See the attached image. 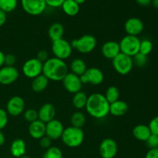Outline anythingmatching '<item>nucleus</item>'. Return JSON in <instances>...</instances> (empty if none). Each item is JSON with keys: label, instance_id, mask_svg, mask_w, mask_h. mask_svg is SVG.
I'll return each mask as SVG.
<instances>
[{"label": "nucleus", "instance_id": "nucleus-1", "mask_svg": "<svg viewBox=\"0 0 158 158\" xmlns=\"http://www.w3.org/2000/svg\"><path fill=\"white\" fill-rule=\"evenodd\" d=\"M86 110L89 116L97 120L107 117L110 114V103L103 94L95 93L88 97Z\"/></svg>", "mask_w": 158, "mask_h": 158}, {"label": "nucleus", "instance_id": "nucleus-2", "mask_svg": "<svg viewBox=\"0 0 158 158\" xmlns=\"http://www.w3.org/2000/svg\"><path fill=\"white\" fill-rule=\"evenodd\" d=\"M69 73V68L64 60L51 57L43 63V74L49 80L60 82Z\"/></svg>", "mask_w": 158, "mask_h": 158}, {"label": "nucleus", "instance_id": "nucleus-3", "mask_svg": "<svg viewBox=\"0 0 158 158\" xmlns=\"http://www.w3.org/2000/svg\"><path fill=\"white\" fill-rule=\"evenodd\" d=\"M84 137V132L82 128L70 126L65 128L61 137V140L68 148H76L83 143Z\"/></svg>", "mask_w": 158, "mask_h": 158}, {"label": "nucleus", "instance_id": "nucleus-4", "mask_svg": "<svg viewBox=\"0 0 158 158\" xmlns=\"http://www.w3.org/2000/svg\"><path fill=\"white\" fill-rule=\"evenodd\" d=\"M73 49L83 54L90 53L97 47V41L95 36L89 34L82 35L79 39H76L71 42Z\"/></svg>", "mask_w": 158, "mask_h": 158}, {"label": "nucleus", "instance_id": "nucleus-5", "mask_svg": "<svg viewBox=\"0 0 158 158\" xmlns=\"http://www.w3.org/2000/svg\"><path fill=\"white\" fill-rule=\"evenodd\" d=\"M119 44L120 52L133 58L140 50V40L138 36L126 35L122 38Z\"/></svg>", "mask_w": 158, "mask_h": 158}, {"label": "nucleus", "instance_id": "nucleus-6", "mask_svg": "<svg viewBox=\"0 0 158 158\" xmlns=\"http://www.w3.org/2000/svg\"><path fill=\"white\" fill-rule=\"evenodd\" d=\"M51 49L54 57L65 61L71 56L73 49L71 43L63 38L52 42Z\"/></svg>", "mask_w": 158, "mask_h": 158}, {"label": "nucleus", "instance_id": "nucleus-7", "mask_svg": "<svg viewBox=\"0 0 158 158\" xmlns=\"http://www.w3.org/2000/svg\"><path fill=\"white\" fill-rule=\"evenodd\" d=\"M134 61L131 56L120 52L112 60V66L116 72L120 75L126 76L131 72L134 67Z\"/></svg>", "mask_w": 158, "mask_h": 158}, {"label": "nucleus", "instance_id": "nucleus-8", "mask_svg": "<svg viewBox=\"0 0 158 158\" xmlns=\"http://www.w3.org/2000/svg\"><path fill=\"white\" fill-rule=\"evenodd\" d=\"M43 63L36 58H31L26 60L23 65L22 71L26 77L33 80L43 73Z\"/></svg>", "mask_w": 158, "mask_h": 158}, {"label": "nucleus", "instance_id": "nucleus-9", "mask_svg": "<svg viewBox=\"0 0 158 158\" xmlns=\"http://www.w3.org/2000/svg\"><path fill=\"white\" fill-rule=\"evenodd\" d=\"M80 77L83 84H91L93 86L100 85L104 80L103 73L97 67L87 68L85 73Z\"/></svg>", "mask_w": 158, "mask_h": 158}, {"label": "nucleus", "instance_id": "nucleus-10", "mask_svg": "<svg viewBox=\"0 0 158 158\" xmlns=\"http://www.w3.org/2000/svg\"><path fill=\"white\" fill-rule=\"evenodd\" d=\"M23 10L30 15H40L46 10V3L45 0H21Z\"/></svg>", "mask_w": 158, "mask_h": 158}, {"label": "nucleus", "instance_id": "nucleus-11", "mask_svg": "<svg viewBox=\"0 0 158 158\" xmlns=\"http://www.w3.org/2000/svg\"><path fill=\"white\" fill-rule=\"evenodd\" d=\"M118 145L115 140L105 138L101 141L99 148V152L102 158H114L117 154Z\"/></svg>", "mask_w": 158, "mask_h": 158}, {"label": "nucleus", "instance_id": "nucleus-12", "mask_svg": "<svg viewBox=\"0 0 158 158\" xmlns=\"http://www.w3.org/2000/svg\"><path fill=\"white\" fill-rule=\"evenodd\" d=\"M62 83L65 89L72 94H75L79 91H81L83 86L80 77L71 72L66 74V77L62 80Z\"/></svg>", "mask_w": 158, "mask_h": 158}, {"label": "nucleus", "instance_id": "nucleus-13", "mask_svg": "<svg viewBox=\"0 0 158 158\" xmlns=\"http://www.w3.org/2000/svg\"><path fill=\"white\" fill-rule=\"evenodd\" d=\"M25 101L19 96L11 97L6 104V112L12 117H18L25 111Z\"/></svg>", "mask_w": 158, "mask_h": 158}, {"label": "nucleus", "instance_id": "nucleus-14", "mask_svg": "<svg viewBox=\"0 0 158 158\" xmlns=\"http://www.w3.org/2000/svg\"><path fill=\"white\" fill-rule=\"evenodd\" d=\"M64 126L60 120L53 119L46 123V136L52 140L61 139L64 131Z\"/></svg>", "mask_w": 158, "mask_h": 158}, {"label": "nucleus", "instance_id": "nucleus-15", "mask_svg": "<svg viewBox=\"0 0 158 158\" xmlns=\"http://www.w3.org/2000/svg\"><path fill=\"white\" fill-rule=\"evenodd\" d=\"M19 77V73L15 66H3L0 68V84H12L18 80Z\"/></svg>", "mask_w": 158, "mask_h": 158}, {"label": "nucleus", "instance_id": "nucleus-16", "mask_svg": "<svg viewBox=\"0 0 158 158\" xmlns=\"http://www.w3.org/2000/svg\"><path fill=\"white\" fill-rule=\"evenodd\" d=\"M143 29L144 24L143 21L137 17H131L124 23V30L127 35L138 36L143 32Z\"/></svg>", "mask_w": 158, "mask_h": 158}, {"label": "nucleus", "instance_id": "nucleus-17", "mask_svg": "<svg viewBox=\"0 0 158 158\" xmlns=\"http://www.w3.org/2000/svg\"><path fill=\"white\" fill-rule=\"evenodd\" d=\"M101 52L105 58L113 60L120 53V44L118 42L113 41V40L106 42L102 46Z\"/></svg>", "mask_w": 158, "mask_h": 158}, {"label": "nucleus", "instance_id": "nucleus-18", "mask_svg": "<svg viewBox=\"0 0 158 158\" xmlns=\"http://www.w3.org/2000/svg\"><path fill=\"white\" fill-rule=\"evenodd\" d=\"M56 108L52 103H45L38 110V120H41L45 123L51 121L55 119L56 117Z\"/></svg>", "mask_w": 158, "mask_h": 158}, {"label": "nucleus", "instance_id": "nucleus-19", "mask_svg": "<svg viewBox=\"0 0 158 158\" xmlns=\"http://www.w3.org/2000/svg\"><path fill=\"white\" fill-rule=\"evenodd\" d=\"M29 134L32 138L40 140L46 136V123L41 120H36L29 123Z\"/></svg>", "mask_w": 158, "mask_h": 158}, {"label": "nucleus", "instance_id": "nucleus-20", "mask_svg": "<svg viewBox=\"0 0 158 158\" xmlns=\"http://www.w3.org/2000/svg\"><path fill=\"white\" fill-rule=\"evenodd\" d=\"M128 103L123 100H118L110 104V114L114 117H122L128 111Z\"/></svg>", "mask_w": 158, "mask_h": 158}, {"label": "nucleus", "instance_id": "nucleus-21", "mask_svg": "<svg viewBox=\"0 0 158 158\" xmlns=\"http://www.w3.org/2000/svg\"><path fill=\"white\" fill-rule=\"evenodd\" d=\"M26 152V144L24 140L17 138L12 142L10 146V153L13 157L16 158L21 157L25 155Z\"/></svg>", "mask_w": 158, "mask_h": 158}, {"label": "nucleus", "instance_id": "nucleus-22", "mask_svg": "<svg viewBox=\"0 0 158 158\" xmlns=\"http://www.w3.org/2000/svg\"><path fill=\"white\" fill-rule=\"evenodd\" d=\"M133 136L135 139L139 141L145 142L148 139V137L151 135V130L148 125L146 124H138L135 126L132 131Z\"/></svg>", "mask_w": 158, "mask_h": 158}, {"label": "nucleus", "instance_id": "nucleus-23", "mask_svg": "<svg viewBox=\"0 0 158 158\" xmlns=\"http://www.w3.org/2000/svg\"><path fill=\"white\" fill-rule=\"evenodd\" d=\"M48 35L52 42L63 39L64 35V26L60 23H52L48 29Z\"/></svg>", "mask_w": 158, "mask_h": 158}, {"label": "nucleus", "instance_id": "nucleus-24", "mask_svg": "<svg viewBox=\"0 0 158 158\" xmlns=\"http://www.w3.org/2000/svg\"><path fill=\"white\" fill-rule=\"evenodd\" d=\"M49 82V80L42 73L41 75L38 76L32 80V84H31L32 91L35 93L43 92L47 88Z\"/></svg>", "mask_w": 158, "mask_h": 158}, {"label": "nucleus", "instance_id": "nucleus-25", "mask_svg": "<svg viewBox=\"0 0 158 158\" xmlns=\"http://www.w3.org/2000/svg\"><path fill=\"white\" fill-rule=\"evenodd\" d=\"M69 69H70L71 73L80 77L85 73V72L87 69V66H86V63H85L83 59L76 58L71 62Z\"/></svg>", "mask_w": 158, "mask_h": 158}, {"label": "nucleus", "instance_id": "nucleus-26", "mask_svg": "<svg viewBox=\"0 0 158 158\" xmlns=\"http://www.w3.org/2000/svg\"><path fill=\"white\" fill-rule=\"evenodd\" d=\"M61 7L64 13L69 16H75L80 12V5L74 0H65Z\"/></svg>", "mask_w": 158, "mask_h": 158}, {"label": "nucleus", "instance_id": "nucleus-27", "mask_svg": "<svg viewBox=\"0 0 158 158\" xmlns=\"http://www.w3.org/2000/svg\"><path fill=\"white\" fill-rule=\"evenodd\" d=\"M88 96L83 91H79L73 94V105L77 110H82L86 107L87 103Z\"/></svg>", "mask_w": 158, "mask_h": 158}, {"label": "nucleus", "instance_id": "nucleus-28", "mask_svg": "<svg viewBox=\"0 0 158 158\" xmlns=\"http://www.w3.org/2000/svg\"><path fill=\"white\" fill-rule=\"evenodd\" d=\"M71 126L77 128H82L86 123V117L84 114L80 111L73 113L70 117Z\"/></svg>", "mask_w": 158, "mask_h": 158}, {"label": "nucleus", "instance_id": "nucleus-29", "mask_svg": "<svg viewBox=\"0 0 158 158\" xmlns=\"http://www.w3.org/2000/svg\"><path fill=\"white\" fill-rule=\"evenodd\" d=\"M104 96L108 103L110 104V103L119 100V98H120V91H119L118 88L116 87L115 86H111L107 88Z\"/></svg>", "mask_w": 158, "mask_h": 158}, {"label": "nucleus", "instance_id": "nucleus-30", "mask_svg": "<svg viewBox=\"0 0 158 158\" xmlns=\"http://www.w3.org/2000/svg\"><path fill=\"white\" fill-rule=\"evenodd\" d=\"M17 6H18L17 0H0V9L6 13L15 10Z\"/></svg>", "mask_w": 158, "mask_h": 158}, {"label": "nucleus", "instance_id": "nucleus-31", "mask_svg": "<svg viewBox=\"0 0 158 158\" xmlns=\"http://www.w3.org/2000/svg\"><path fill=\"white\" fill-rule=\"evenodd\" d=\"M153 48H154V45L153 43L149 40H140V50L139 52L143 54V55L147 56H148L153 50Z\"/></svg>", "mask_w": 158, "mask_h": 158}, {"label": "nucleus", "instance_id": "nucleus-32", "mask_svg": "<svg viewBox=\"0 0 158 158\" xmlns=\"http://www.w3.org/2000/svg\"><path fill=\"white\" fill-rule=\"evenodd\" d=\"M43 158H63V153L57 147L51 146L46 151Z\"/></svg>", "mask_w": 158, "mask_h": 158}, {"label": "nucleus", "instance_id": "nucleus-33", "mask_svg": "<svg viewBox=\"0 0 158 158\" xmlns=\"http://www.w3.org/2000/svg\"><path fill=\"white\" fill-rule=\"evenodd\" d=\"M23 117L24 119L29 123L35 120H38V111L35 110V109H28L23 112Z\"/></svg>", "mask_w": 158, "mask_h": 158}, {"label": "nucleus", "instance_id": "nucleus-34", "mask_svg": "<svg viewBox=\"0 0 158 158\" xmlns=\"http://www.w3.org/2000/svg\"><path fill=\"white\" fill-rule=\"evenodd\" d=\"M134 64L138 67H143L148 63V56L138 52L133 57Z\"/></svg>", "mask_w": 158, "mask_h": 158}, {"label": "nucleus", "instance_id": "nucleus-35", "mask_svg": "<svg viewBox=\"0 0 158 158\" xmlns=\"http://www.w3.org/2000/svg\"><path fill=\"white\" fill-rule=\"evenodd\" d=\"M145 142L149 149L158 148V135L151 134V135L148 137V139Z\"/></svg>", "mask_w": 158, "mask_h": 158}, {"label": "nucleus", "instance_id": "nucleus-36", "mask_svg": "<svg viewBox=\"0 0 158 158\" xmlns=\"http://www.w3.org/2000/svg\"><path fill=\"white\" fill-rule=\"evenodd\" d=\"M9 121V114L4 109L0 108V131L4 129L8 124Z\"/></svg>", "mask_w": 158, "mask_h": 158}, {"label": "nucleus", "instance_id": "nucleus-37", "mask_svg": "<svg viewBox=\"0 0 158 158\" xmlns=\"http://www.w3.org/2000/svg\"><path fill=\"white\" fill-rule=\"evenodd\" d=\"M148 127H149L150 130H151V134L158 135V116L151 119L149 124H148Z\"/></svg>", "mask_w": 158, "mask_h": 158}, {"label": "nucleus", "instance_id": "nucleus-38", "mask_svg": "<svg viewBox=\"0 0 158 158\" xmlns=\"http://www.w3.org/2000/svg\"><path fill=\"white\" fill-rule=\"evenodd\" d=\"M52 140L51 139H49L46 136H44V137H43L39 140V144L42 148L47 150L48 148L52 146Z\"/></svg>", "mask_w": 158, "mask_h": 158}, {"label": "nucleus", "instance_id": "nucleus-39", "mask_svg": "<svg viewBox=\"0 0 158 158\" xmlns=\"http://www.w3.org/2000/svg\"><path fill=\"white\" fill-rule=\"evenodd\" d=\"M15 62H16V58L13 54L9 53L5 55V66H14Z\"/></svg>", "mask_w": 158, "mask_h": 158}, {"label": "nucleus", "instance_id": "nucleus-40", "mask_svg": "<svg viewBox=\"0 0 158 158\" xmlns=\"http://www.w3.org/2000/svg\"><path fill=\"white\" fill-rule=\"evenodd\" d=\"M46 6L51 8L61 7L65 0H45Z\"/></svg>", "mask_w": 158, "mask_h": 158}, {"label": "nucleus", "instance_id": "nucleus-41", "mask_svg": "<svg viewBox=\"0 0 158 158\" xmlns=\"http://www.w3.org/2000/svg\"><path fill=\"white\" fill-rule=\"evenodd\" d=\"M35 58L38 59L40 62H42V63H43L49 58V53H48V52H46V50H40V52L37 53V56L35 57Z\"/></svg>", "mask_w": 158, "mask_h": 158}, {"label": "nucleus", "instance_id": "nucleus-42", "mask_svg": "<svg viewBox=\"0 0 158 158\" xmlns=\"http://www.w3.org/2000/svg\"><path fill=\"white\" fill-rule=\"evenodd\" d=\"M145 158H158V148L149 149L145 155Z\"/></svg>", "mask_w": 158, "mask_h": 158}, {"label": "nucleus", "instance_id": "nucleus-43", "mask_svg": "<svg viewBox=\"0 0 158 158\" xmlns=\"http://www.w3.org/2000/svg\"><path fill=\"white\" fill-rule=\"evenodd\" d=\"M6 19H7V16H6V13L5 12H3L2 10L0 9V27L2 26L3 25L6 23Z\"/></svg>", "mask_w": 158, "mask_h": 158}, {"label": "nucleus", "instance_id": "nucleus-44", "mask_svg": "<svg viewBox=\"0 0 158 158\" xmlns=\"http://www.w3.org/2000/svg\"><path fill=\"white\" fill-rule=\"evenodd\" d=\"M139 5L142 6H149L151 2H152V0H135Z\"/></svg>", "mask_w": 158, "mask_h": 158}, {"label": "nucleus", "instance_id": "nucleus-45", "mask_svg": "<svg viewBox=\"0 0 158 158\" xmlns=\"http://www.w3.org/2000/svg\"><path fill=\"white\" fill-rule=\"evenodd\" d=\"M5 65V54L0 50V68Z\"/></svg>", "mask_w": 158, "mask_h": 158}, {"label": "nucleus", "instance_id": "nucleus-46", "mask_svg": "<svg viewBox=\"0 0 158 158\" xmlns=\"http://www.w3.org/2000/svg\"><path fill=\"white\" fill-rule=\"evenodd\" d=\"M5 142H6V137H5V135L2 133V131H0V147L2 146L5 143Z\"/></svg>", "mask_w": 158, "mask_h": 158}, {"label": "nucleus", "instance_id": "nucleus-47", "mask_svg": "<svg viewBox=\"0 0 158 158\" xmlns=\"http://www.w3.org/2000/svg\"><path fill=\"white\" fill-rule=\"evenodd\" d=\"M152 3L154 7L158 9V0H152Z\"/></svg>", "mask_w": 158, "mask_h": 158}, {"label": "nucleus", "instance_id": "nucleus-48", "mask_svg": "<svg viewBox=\"0 0 158 158\" xmlns=\"http://www.w3.org/2000/svg\"><path fill=\"white\" fill-rule=\"evenodd\" d=\"M74 1H75L77 4L81 5V4H83V3L86 2V0H74Z\"/></svg>", "mask_w": 158, "mask_h": 158}, {"label": "nucleus", "instance_id": "nucleus-49", "mask_svg": "<svg viewBox=\"0 0 158 158\" xmlns=\"http://www.w3.org/2000/svg\"><path fill=\"white\" fill-rule=\"evenodd\" d=\"M19 158H31L30 157H29V156H27V155H26V154H25V155H23V156H22L21 157H19Z\"/></svg>", "mask_w": 158, "mask_h": 158}]
</instances>
